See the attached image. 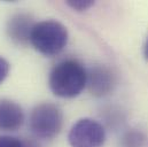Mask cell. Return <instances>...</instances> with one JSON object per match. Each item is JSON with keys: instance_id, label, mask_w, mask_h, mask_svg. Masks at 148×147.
Wrapping results in <instances>:
<instances>
[{"instance_id": "cell-13", "label": "cell", "mask_w": 148, "mask_h": 147, "mask_svg": "<svg viewBox=\"0 0 148 147\" xmlns=\"http://www.w3.org/2000/svg\"><path fill=\"white\" fill-rule=\"evenodd\" d=\"M24 144H25V147H39L35 143H31V142L30 143H24Z\"/></svg>"}, {"instance_id": "cell-5", "label": "cell", "mask_w": 148, "mask_h": 147, "mask_svg": "<svg viewBox=\"0 0 148 147\" xmlns=\"http://www.w3.org/2000/svg\"><path fill=\"white\" fill-rule=\"evenodd\" d=\"M116 83V75L107 66L98 65L87 71L86 86L88 87L91 94L94 97L101 98L108 95L114 91Z\"/></svg>"}, {"instance_id": "cell-12", "label": "cell", "mask_w": 148, "mask_h": 147, "mask_svg": "<svg viewBox=\"0 0 148 147\" xmlns=\"http://www.w3.org/2000/svg\"><path fill=\"white\" fill-rule=\"evenodd\" d=\"M144 53H145V56L148 60V37L146 39V43H145V48H144Z\"/></svg>"}, {"instance_id": "cell-9", "label": "cell", "mask_w": 148, "mask_h": 147, "mask_svg": "<svg viewBox=\"0 0 148 147\" xmlns=\"http://www.w3.org/2000/svg\"><path fill=\"white\" fill-rule=\"evenodd\" d=\"M67 5L77 12H84V10H87L88 8H91L93 5H94V1H91V0H69L67 1Z\"/></svg>"}, {"instance_id": "cell-1", "label": "cell", "mask_w": 148, "mask_h": 147, "mask_svg": "<svg viewBox=\"0 0 148 147\" xmlns=\"http://www.w3.org/2000/svg\"><path fill=\"white\" fill-rule=\"evenodd\" d=\"M87 71L77 60H63L54 66L48 77L51 91L60 98H75L86 87Z\"/></svg>"}, {"instance_id": "cell-8", "label": "cell", "mask_w": 148, "mask_h": 147, "mask_svg": "<svg viewBox=\"0 0 148 147\" xmlns=\"http://www.w3.org/2000/svg\"><path fill=\"white\" fill-rule=\"evenodd\" d=\"M146 139L147 138L143 132L138 130H131L123 136L121 147H146Z\"/></svg>"}, {"instance_id": "cell-11", "label": "cell", "mask_w": 148, "mask_h": 147, "mask_svg": "<svg viewBox=\"0 0 148 147\" xmlns=\"http://www.w3.org/2000/svg\"><path fill=\"white\" fill-rule=\"evenodd\" d=\"M8 73H9V63L5 58L0 56V84L5 80Z\"/></svg>"}, {"instance_id": "cell-3", "label": "cell", "mask_w": 148, "mask_h": 147, "mask_svg": "<svg viewBox=\"0 0 148 147\" xmlns=\"http://www.w3.org/2000/svg\"><path fill=\"white\" fill-rule=\"evenodd\" d=\"M29 126L37 138L53 139L62 130L63 111L53 102L39 104L30 114Z\"/></svg>"}, {"instance_id": "cell-10", "label": "cell", "mask_w": 148, "mask_h": 147, "mask_svg": "<svg viewBox=\"0 0 148 147\" xmlns=\"http://www.w3.org/2000/svg\"><path fill=\"white\" fill-rule=\"evenodd\" d=\"M0 147H25V144L15 137L0 136Z\"/></svg>"}, {"instance_id": "cell-4", "label": "cell", "mask_w": 148, "mask_h": 147, "mask_svg": "<svg viewBox=\"0 0 148 147\" xmlns=\"http://www.w3.org/2000/svg\"><path fill=\"white\" fill-rule=\"evenodd\" d=\"M68 142L71 147H102L106 142V130L93 118H80L71 126Z\"/></svg>"}, {"instance_id": "cell-7", "label": "cell", "mask_w": 148, "mask_h": 147, "mask_svg": "<svg viewBox=\"0 0 148 147\" xmlns=\"http://www.w3.org/2000/svg\"><path fill=\"white\" fill-rule=\"evenodd\" d=\"M24 122L22 107L9 99H0V130L16 131Z\"/></svg>"}, {"instance_id": "cell-2", "label": "cell", "mask_w": 148, "mask_h": 147, "mask_svg": "<svg viewBox=\"0 0 148 147\" xmlns=\"http://www.w3.org/2000/svg\"><path fill=\"white\" fill-rule=\"evenodd\" d=\"M68 30L59 21L46 20L35 24L30 43L40 54L53 56L59 54L68 44Z\"/></svg>"}, {"instance_id": "cell-6", "label": "cell", "mask_w": 148, "mask_h": 147, "mask_svg": "<svg viewBox=\"0 0 148 147\" xmlns=\"http://www.w3.org/2000/svg\"><path fill=\"white\" fill-rule=\"evenodd\" d=\"M36 23L30 15L25 13L15 14L7 23L8 37L17 45H27L30 41L31 31Z\"/></svg>"}]
</instances>
